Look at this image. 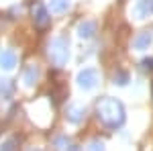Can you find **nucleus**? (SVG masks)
Listing matches in <instances>:
<instances>
[{
	"label": "nucleus",
	"mask_w": 153,
	"mask_h": 151,
	"mask_svg": "<svg viewBox=\"0 0 153 151\" xmlns=\"http://www.w3.org/2000/svg\"><path fill=\"white\" fill-rule=\"evenodd\" d=\"M96 112H98V121L104 125L106 129H118L123 127V123H125V106L120 100L117 98H110V96H106L102 98L98 106H96Z\"/></svg>",
	"instance_id": "f257e3e1"
},
{
	"label": "nucleus",
	"mask_w": 153,
	"mask_h": 151,
	"mask_svg": "<svg viewBox=\"0 0 153 151\" xmlns=\"http://www.w3.org/2000/svg\"><path fill=\"white\" fill-rule=\"evenodd\" d=\"M49 59L57 68H63L70 61V39L68 37H55L49 43Z\"/></svg>",
	"instance_id": "f03ea898"
},
{
	"label": "nucleus",
	"mask_w": 153,
	"mask_h": 151,
	"mask_svg": "<svg viewBox=\"0 0 153 151\" xmlns=\"http://www.w3.org/2000/svg\"><path fill=\"white\" fill-rule=\"evenodd\" d=\"M76 82H78V86H80L82 90H94L96 86H98V82H100L98 70H94V68H86V70H82L80 74H78Z\"/></svg>",
	"instance_id": "7ed1b4c3"
},
{
	"label": "nucleus",
	"mask_w": 153,
	"mask_h": 151,
	"mask_svg": "<svg viewBox=\"0 0 153 151\" xmlns=\"http://www.w3.org/2000/svg\"><path fill=\"white\" fill-rule=\"evenodd\" d=\"M33 21H35V27H39V29H45L51 23V12H49V8L45 4L37 2L33 6Z\"/></svg>",
	"instance_id": "20e7f679"
},
{
	"label": "nucleus",
	"mask_w": 153,
	"mask_h": 151,
	"mask_svg": "<svg viewBox=\"0 0 153 151\" xmlns=\"http://www.w3.org/2000/svg\"><path fill=\"white\" fill-rule=\"evenodd\" d=\"M153 12V0H137L133 6V16L135 19H145Z\"/></svg>",
	"instance_id": "39448f33"
},
{
	"label": "nucleus",
	"mask_w": 153,
	"mask_h": 151,
	"mask_svg": "<svg viewBox=\"0 0 153 151\" xmlns=\"http://www.w3.org/2000/svg\"><path fill=\"white\" fill-rule=\"evenodd\" d=\"M65 116H68V121L74 123V125H78V123H82L84 116H86V108L80 104H70L65 108Z\"/></svg>",
	"instance_id": "423d86ee"
},
{
	"label": "nucleus",
	"mask_w": 153,
	"mask_h": 151,
	"mask_svg": "<svg viewBox=\"0 0 153 151\" xmlns=\"http://www.w3.org/2000/svg\"><path fill=\"white\" fill-rule=\"evenodd\" d=\"M39 76H41V70H39V65H29L27 70H25L23 74V82H25V86L27 88H33L37 82H39Z\"/></svg>",
	"instance_id": "0eeeda50"
},
{
	"label": "nucleus",
	"mask_w": 153,
	"mask_h": 151,
	"mask_svg": "<svg viewBox=\"0 0 153 151\" xmlns=\"http://www.w3.org/2000/svg\"><path fill=\"white\" fill-rule=\"evenodd\" d=\"M153 43V35L149 33V31H143V33H139V35L133 39V47L137 49V51H145V49H149Z\"/></svg>",
	"instance_id": "6e6552de"
},
{
	"label": "nucleus",
	"mask_w": 153,
	"mask_h": 151,
	"mask_svg": "<svg viewBox=\"0 0 153 151\" xmlns=\"http://www.w3.org/2000/svg\"><path fill=\"white\" fill-rule=\"evenodd\" d=\"M14 65H16V53L12 49L0 51V68L2 70H12Z\"/></svg>",
	"instance_id": "1a4fd4ad"
},
{
	"label": "nucleus",
	"mask_w": 153,
	"mask_h": 151,
	"mask_svg": "<svg viewBox=\"0 0 153 151\" xmlns=\"http://www.w3.org/2000/svg\"><path fill=\"white\" fill-rule=\"evenodd\" d=\"M96 35V23L94 21H84L78 25V37L80 39H92Z\"/></svg>",
	"instance_id": "9d476101"
},
{
	"label": "nucleus",
	"mask_w": 153,
	"mask_h": 151,
	"mask_svg": "<svg viewBox=\"0 0 153 151\" xmlns=\"http://www.w3.org/2000/svg\"><path fill=\"white\" fill-rule=\"evenodd\" d=\"M49 12H53V14H61V12H65L70 8V0H49Z\"/></svg>",
	"instance_id": "9b49d317"
},
{
	"label": "nucleus",
	"mask_w": 153,
	"mask_h": 151,
	"mask_svg": "<svg viewBox=\"0 0 153 151\" xmlns=\"http://www.w3.org/2000/svg\"><path fill=\"white\" fill-rule=\"evenodd\" d=\"M12 90H14L12 82L8 80V78H0V98L8 100V98L12 96Z\"/></svg>",
	"instance_id": "f8f14e48"
},
{
	"label": "nucleus",
	"mask_w": 153,
	"mask_h": 151,
	"mask_svg": "<svg viewBox=\"0 0 153 151\" xmlns=\"http://www.w3.org/2000/svg\"><path fill=\"white\" fill-rule=\"evenodd\" d=\"M129 71H125V70H118L117 74H114V84L117 86H127L129 84Z\"/></svg>",
	"instance_id": "ddd939ff"
},
{
	"label": "nucleus",
	"mask_w": 153,
	"mask_h": 151,
	"mask_svg": "<svg viewBox=\"0 0 153 151\" xmlns=\"http://www.w3.org/2000/svg\"><path fill=\"white\" fill-rule=\"evenodd\" d=\"M86 151H104V143H102V141H98V139L90 141V143H88V147H86Z\"/></svg>",
	"instance_id": "4468645a"
},
{
	"label": "nucleus",
	"mask_w": 153,
	"mask_h": 151,
	"mask_svg": "<svg viewBox=\"0 0 153 151\" xmlns=\"http://www.w3.org/2000/svg\"><path fill=\"white\" fill-rule=\"evenodd\" d=\"M0 151H16V139H8L2 143Z\"/></svg>",
	"instance_id": "2eb2a0df"
},
{
	"label": "nucleus",
	"mask_w": 153,
	"mask_h": 151,
	"mask_svg": "<svg viewBox=\"0 0 153 151\" xmlns=\"http://www.w3.org/2000/svg\"><path fill=\"white\" fill-rule=\"evenodd\" d=\"M55 145H57V149H68L70 139H68V137H57V139H55Z\"/></svg>",
	"instance_id": "dca6fc26"
},
{
	"label": "nucleus",
	"mask_w": 153,
	"mask_h": 151,
	"mask_svg": "<svg viewBox=\"0 0 153 151\" xmlns=\"http://www.w3.org/2000/svg\"><path fill=\"white\" fill-rule=\"evenodd\" d=\"M141 65H143V70H145V71H153V57H145L141 61Z\"/></svg>",
	"instance_id": "f3484780"
},
{
	"label": "nucleus",
	"mask_w": 153,
	"mask_h": 151,
	"mask_svg": "<svg viewBox=\"0 0 153 151\" xmlns=\"http://www.w3.org/2000/svg\"><path fill=\"white\" fill-rule=\"evenodd\" d=\"M68 151H80V147H78V145H70V147H68Z\"/></svg>",
	"instance_id": "a211bd4d"
},
{
	"label": "nucleus",
	"mask_w": 153,
	"mask_h": 151,
	"mask_svg": "<svg viewBox=\"0 0 153 151\" xmlns=\"http://www.w3.org/2000/svg\"><path fill=\"white\" fill-rule=\"evenodd\" d=\"M31 151H41V149H31Z\"/></svg>",
	"instance_id": "6ab92c4d"
}]
</instances>
